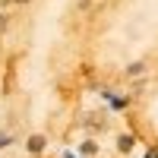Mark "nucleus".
Masks as SVG:
<instances>
[{
	"label": "nucleus",
	"instance_id": "1",
	"mask_svg": "<svg viewBox=\"0 0 158 158\" xmlns=\"http://www.w3.org/2000/svg\"><path fill=\"white\" fill-rule=\"evenodd\" d=\"M29 146H32V149H35V152H38V149H41V146H44V139H41V136H35V139H32V142H29Z\"/></svg>",
	"mask_w": 158,
	"mask_h": 158
}]
</instances>
